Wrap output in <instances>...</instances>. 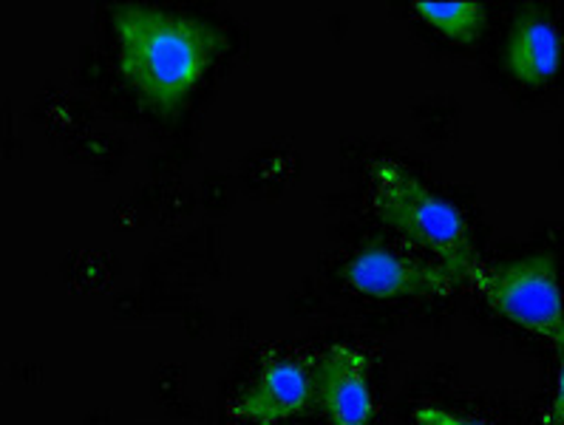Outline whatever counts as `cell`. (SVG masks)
Listing matches in <instances>:
<instances>
[{"label": "cell", "mask_w": 564, "mask_h": 425, "mask_svg": "<svg viewBox=\"0 0 564 425\" xmlns=\"http://www.w3.org/2000/svg\"><path fill=\"white\" fill-rule=\"evenodd\" d=\"M111 23L122 80L156 113L180 111L227 48L216 23L171 9L126 3Z\"/></svg>", "instance_id": "obj_1"}, {"label": "cell", "mask_w": 564, "mask_h": 425, "mask_svg": "<svg viewBox=\"0 0 564 425\" xmlns=\"http://www.w3.org/2000/svg\"><path fill=\"white\" fill-rule=\"evenodd\" d=\"M372 205L386 225L405 241L432 253L459 284H474L482 270L465 216L440 193L394 160L372 165Z\"/></svg>", "instance_id": "obj_2"}, {"label": "cell", "mask_w": 564, "mask_h": 425, "mask_svg": "<svg viewBox=\"0 0 564 425\" xmlns=\"http://www.w3.org/2000/svg\"><path fill=\"white\" fill-rule=\"evenodd\" d=\"M474 286L494 313L564 355V295L553 255H528L499 266L482 264Z\"/></svg>", "instance_id": "obj_3"}, {"label": "cell", "mask_w": 564, "mask_h": 425, "mask_svg": "<svg viewBox=\"0 0 564 425\" xmlns=\"http://www.w3.org/2000/svg\"><path fill=\"white\" fill-rule=\"evenodd\" d=\"M346 284L355 293L369 298H445L457 293L459 284L437 261L414 259L392 250V247L372 241L346 261Z\"/></svg>", "instance_id": "obj_4"}, {"label": "cell", "mask_w": 564, "mask_h": 425, "mask_svg": "<svg viewBox=\"0 0 564 425\" xmlns=\"http://www.w3.org/2000/svg\"><path fill=\"white\" fill-rule=\"evenodd\" d=\"M315 405L329 425L372 423L369 360L355 346H333L313 366Z\"/></svg>", "instance_id": "obj_5"}, {"label": "cell", "mask_w": 564, "mask_h": 425, "mask_svg": "<svg viewBox=\"0 0 564 425\" xmlns=\"http://www.w3.org/2000/svg\"><path fill=\"white\" fill-rule=\"evenodd\" d=\"M315 385L310 366L290 358H272L261 366L256 383L236 400V414L256 425H275L310 412Z\"/></svg>", "instance_id": "obj_6"}, {"label": "cell", "mask_w": 564, "mask_h": 425, "mask_svg": "<svg viewBox=\"0 0 564 425\" xmlns=\"http://www.w3.org/2000/svg\"><path fill=\"white\" fill-rule=\"evenodd\" d=\"M505 63L513 80L528 88H539L553 80L562 66V34L556 23L533 9L519 12L505 43Z\"/></svg>", "instance_id": "obj_7"}, {"label": "cell", "mask_w": 564, "mask_h": 425, "mask_svg": "<svg viewBox=\"0 0 564 425\" xmlns=\"http://www.w3.org/2000/svg\"><path fill=\"white\" fill-rule=\"evenodd\" d=\"M412 9L429 26L437 29L445 41L457 43V46L477 43L485 32V23H488L485 3H479V0H443V3L417 0V3H412Z\"/></svg>", "instance_id": "obj_8"}, {"label": "cell", "mask_w": 564, "mask_h": 425, "mask_svg": "<svg viewBox=\"0 0 564 425\" xmlns=\"http://www.w3.org/2000/svg\"><path fill=\"white\" fill-rule=\"evenodd\" d=\"M414 425H485V423L445 412V408H440V405L423 403L414 408Z\"/></svg>", "instance_id": "obj_9"}, {"label": "cell", "mask_w": 564, "mask_h": 425, "mask_svg": "<svg viewBox=\"0 0 564 425\" xmlns=\"http://www.w3.org/2000/svg\"><path fill=\"white\" fill-rule=\"evenodd\" d=\"M544 425H564V355L556 372V392H553L551 408L544 414Z\"/></svg>", "instance_id": "obj_10"}]
</instances>
